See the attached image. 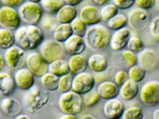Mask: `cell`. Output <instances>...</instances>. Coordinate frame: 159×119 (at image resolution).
Returning a JSON list of instances; mask_svg holds the SVG:
<instances>
[{
  "mask_svg": "<svg viewBox=\"0 0 159 119\" xmlns=\"http://www.w3.org/2000/svg\"><path fill=\"white\" fill-rule=\"evenodd\" d=\"M83 103L87 107H92L94 106L98 103V102L100 100L98 92L97 90H94L93 89L90 91L86 92L85 94L83 95L82 97Z\"/></svg>",
  "mask_w": 159,
  "mask_h": 119,
  "instance_id": "obj_38",
  "label": "cell"
},
{
  "mask_svg": "<svg viewBox=\"0 0 159 119\" xmlns=\"http://www.w3.org/2000/svg\"><path fill=\"white\" fill-rule=\"evenodd\" d=\"M144 117L143 111L139 106H132L124 109L122 119H142Z\"/></svg>",
  "mask_w": 159,
  "mask_h": 119,
  "instance_id": "obj_37",
  "label": "cell"
},
{
  "mask_svg": "<svg viewBox=\"0 0 159 119\" xmlns=\"http://www.w3.org/2000/svg\"><path fill=\"white\" fill-rule=\"evenodd\" d=\"M87 67H89L93 72L101 73L107 70L108 62L107 58L102 54H93L87 59Z\"/></svg>",
  "mask_w": 159,
  "mask_h": 119,
  "instance_id": "obj_25",
  "label": "cell"
},
{
  "mask_svg": "<svg viewBox=\"0 0 159 119\" xmlns=\"http://www.w3.org/2000/svg\"><path fill=\"white\" fill-rule=\"evenodd\" d=\"M64 4V0H41L39 2L43 11L51 14H55Z\"/></svg>",
  "mask_w": 159,
  "mask_h": 119,
  "instance_id": "obj_28",
  "label": "cell"
},
{
  "mask_svg": "<svg viewBox=\"0 0 159 119\" xmlns=\"http://www.w3.org/2000/svg\"><path fill=\"white\" fill-rule=\"evenodd\" d=\"M49 100L47 90H42L39 86L34 85L26 91L22 98L25 106L32 113L44 108L48 103Z\"/></svg>",
  "mask_w": 159,
  "mask_h": 119,
  "instance_id": "obj_3",
  "label": "cell"
},
{
  "mask_svg": "<svg viewBox=\"0 0 159 119\" xmlns=\"http://www.w3.org/2000/svg\"><path fill=\"white\" fill-rule=\"evenodd\" d=\"M132 35L130 29L125 27L114 31L110 37L109 46L113 51H122L126 47L129 37Z\"/></svg>",
  "mask_w": 159,
  "mask_h": 119,
  "instance_id": "obj_14",
  "label": "cell"
},
{
  "mask_svg": "<svg viewBox=\"0 0 159 119\" xmlns=\"http://www.w3.org/2000/svg\"><path fill=\"white\" fill-rule=\"evenodd\" d=\"M149 31L152 38L156 42L159 40V15H156L149 24Z\"/></svg>",
  "mask_w": 159,
  "mask_h": 119,
  "instance_id": "obj_41",
  "label": "cell"
},
{
  "mask_svg": "<svg viewBox=\"0 0 159 119\" xmlns=\"http://www.w3.org/2000/svg\"><path fill=\"white\" fill-rule=\"evenodd\" d=\"M6 64L12 69H20L25 64V50L19 46H12L6 49L4 55Z\"/></svg>",
  "mask_w": 159,
  "mask_h": 119,
  "instance_id": "obj_12",
  "label": "cell"
},
{
  "mask_svg": "<svg viewBox=\"0 0 159 119\" xmlns=\"http://www.w3.org/2000/svg\"><path fill=\"white\" fill-rule=\"evenodd\" d=\"M16 43L14 33L9 30L0 28V49H7Z\"/></svg>",
  "mask_w": 159,
  "mask_h": 119,
  "instance_id": "obj_29",
  "label": "cell"
},
{
  "mask_svg": "<svg viewBox=\"0 0 159 119\" xmlns=\"http://www.w3.org/2000/svg\"><path fill=\"white\" fill-rule=\"evenodd\" d=\"M107 22V26L109 29L115 31L122 27H125L128 24V20L125 14H122V13H118Z\"/></svg>",
  "mask_w": 159,
  "mask_h": 119,
  "instance_id": "obj_31",
  "label": "cell"
},
{
  "mask_svg": "<svg viewBox=\"0 0 159 119\" xmlns=\"http://www.w3.org/2000/svg\"><path fill=\"white\" fill-rule=\"evenodd\" d=\"M3 6V4H2V0H0V9H1L2 7Z\"/></svg>",
  "mask_w": 159,
  "mask_h": 119,
  "instance_id": "obj_54",
  "label": "cell"
},
{
  "mask_svg": "<svg viewBox=\"0 0 159 119\" xmlns=\"http://www.w3.org/2000/svg\"><path fill=\"white\" fill-rule=\"evenodd\" d=\"M39 50L40 54L48 64L57 59H61L65 54L62 43L54 39H46L43 41L39 46Z\"/></svg>",
  "mask_w": 159,
  "mask_h": 119,
  "instance_id": "obj_6",
  "label": "cell"
},
{
  "mask_svg": "<svg viewBox=\"0 0 159 119\" xmlns=\"http://www.w3.org/2000/svg\"><path fill=\"white\" fill-rule=\"evenodd\" d=\"M0 108L4 114L10 117H16L21 112V104L16 99L6 97L2 100Z\"/></svg>",
  "mask_w": 159,
  "mask_h": 119,
  "instance_id": "obj_21",
  "label": "cell"
},
{
  "mask_svg": "<svg viewBox=\"0 0 159 119\" xmlns=\"http://www.w3.org/2000/svg\"><path fill=\"white\" fill-rule=\"evenodd\" d=\"M16 83L14 77L8 72H0V95L9 96L14 92Z\"/></svg>",
  "mask_w": 159,
  "mask_h": 119,
  "instance_id": "obj_23",
  "label": "cell"
},
{
  "mask_svg": "<svg viewBox=\"0 0 159 119\" xmlns=\"http://www.w3.org/2000/svg\"><path fill=\"white\" fill-rule=\"evenodd\" d=\"M64 50L70 55L82 54L86 49V44L84 37L73 34L64 43Z\"/></svg>",
  "mask_w": 159,
  "mask_h": 119,
  "instance_id": "obj_17",
  "label": "cell"
},
{
  "mask_svg": "<svg viewBox=\"0 0 159 119\" xmlns=\"http://www.w3.org/2000/svg\"><path fill=\"white\" fill-rule=\"evenodd\" d=\"M83 1H84V0H64L65 4L74 6V7H75L76 6H78V5L80 4Z\"/></svg>",
  "mask_w": 159,
  "mask_h": 119,
  "instance_id": "obj_46",
  "label": "cell"
},
{
  "mask_svg": "<svg viewBox=\"0 0 159 119\" xmlns=\"http://www.w3.org/2000/svg\"><path fill=\"white\" fill-rule=\"evenodd\" d=\"M70 24L71 29H72L73 34L82 37H84L87 29V25H86L84 21H82V20L80 18H75L70 23Z\"/></svg>",
  "mask_w": 159,
  "mask_h": 119,
  "instance_id": "obj_36",
  "label": "cell"
},
{
  "mask_svg": "<svg viewBox=\"0 0 159 119\" xmlns=\"http://www.w3.org/2000/svg\"><path fill=\"white\" fill-rule=\"evenodd\" d=\"M124 105L116 98L107 100L103 105L102 112L107 119H120L123 113Z\"/></svg>",
  "mask_w": 159,
  "mask_h": 119,
  "instance_id": "obj_16",
  "label": "cell"
},
{
  "mask_svg": "<svg viewBox=\"0 0 159 119\" xmlns=\"http://www.w3.org/2000/svg\"><path fill=\"white\" fill-rule=\"evenodd\" d=\"M139 91L138 83L128 79L119 88V95L125 101L134 100L137 96Z\"/></svg>",
  "mask_w": 159,
  "mask_h": 119,
  "instance_id": "obj_22",
  "label": "cell"
},
{
  "mask_svg": "<svg viewBox=\"0 0 159 119\" xmlns=\"http://www.w3.org/2000/svg\"><path fill=\"white\" fill-rule=\"evenodd\" d=\"M149 14L146 10L135 8L128 14V23L131 28L137 31L145 30L149 24Z\"/></svg>",
  "mask_w": 159,
  "mask_h": 119,
  "instance_id": "obj_13",
  "label": "cell"
},
{
  "mask_svg": "<svg viewBox=\"0 0 159 119\" xmlns=\"http://www.w3.org/2000/svg\"><path fill=\"white\" fill-rule=\"evenodd\" d=\"M14 119H32L31 116L28 115H25V114H19L17 116L15 117Z\"/></svg>",
  "mask_w": 159,
  "mask_h": 119,
  "instance_id": "obj_50",
  "label": "cell"
},
{
  "mask_svg": "<svg viewBox=\"0 0 159 119\" xmlns=\"http://www.w3.org/2000/svg\"><path fill=\"white\" fill-rule=\"evenodd\" d=\"M80 119H97L93 115H90V114H87V115H83Z\"/></svg>",
  "mask_w": 159,
  "mask_h": 119,
  "instance_id": "obj_51",
  "label": "cell"
},
{
  "mask_svg": "<svg viewBox=\"0 0 159 119\" xmlns=\"http://www.w3.org/2000/svg\"><path fill=\"white\" fill-rule=\"evenodd\" d=\"M19 13L14 8L4 6L0 9V27L9 31H16L21 25Z\"/></svg>",
  "mask_w": 159,
  "mask_h": 119,
  "instance_id": "obj_10",
  "label": "cell"
},
{
  "mask_svg": "<svg viewBox=\"0 0 159 119\" xmlns=\"http://www.w3.org/2000/svg\"><path fill=\"white\" fill-rule=\"evenodd\" d=\"M19 15L21 21L27 25H37L43 14V10L39 3L24 2L19 6Z\"/></svg>",
  "mask_w": 159,
  "mask_h": 119,
  "instance_id": "obj_5",
  "label": "cell"
},
{
  "mask_svg": "<svg viewBox=\"0 0 159 119\" xmlns=\"http://www.w3.org/2000/svg\"><path fill=\"white\" fill-rule=\"evenodd\" d=\"M93 2L98 6H102L107 4L109 0H92Z\"/></svg>",
  "mask_w": 159,
  "mask_h": 119,
  "instance_id": "obj_47",
  "label": "cell"
},
{
  "mask_svg": "<svg viewBox=\"0 0 159 119\" xmlns=\"http://www.w3.org/2000/svg\"><path fill=\"white\" fill-rule=\"evenodd\" d=\"M97 91L100 98L108 100L118 96L119 88L114 82L102 81L99 84Z\"/></svg>",
  "mask_w": 159,
  "mask_h": 119,
  "instance_id": "obj_19",
  "label": "cell"
},
{
  "mask_svg": "<svg viewBox=\"0 0 159 119\" xmlns=\"http://www.w3.org/2000/svg\"><path fill=\"white\" fill-rule=\"evenodd\" d=\"M25 64L34 77H41L48 72V63L37 52H30L26 56Z\"/></svg>",
  "mask_w": 159,
  "mask_h": 119,
  "instance_id": "obj_8",
  "label": "cell"
},
{
  "mask_svg": "<svg viewBox=\"0 0 159 119\" xmlns=\"http://www.w3.org/2000/svg\"><path fill=\"white\" fill-rule=\"evenodd\" d=\"M16 86L21 90L27 91L34 85V76L28 68H21L18 69L14 76Z\"/></svg>",
  "mask_w": 159,
  "mask_h": 119,
  "instance_id": "obj_15",
  "label": "cell"
},
{
  "mask_svg": "<svg viewBox=\"0 0 159 119\" xmlns=\"http://www.w3.org/2000/svg\"><path fill=\"white\" fill-rule=\"evenodd\" d=\"M2 4L5 6H10V7H17V6H20L25 0H2Z\"/></svg>",
  "mask_w": 159,
  "mask_h": 119,
  "instance_id": "obj_45",
  "label": "cell"
},
{
  "mask_svg": "<svg viewBox=\"0 0 159 119\" xmlns=\"http://www.w3.org/2000/svg\"><path fill=\"white\" fill-rule=\"evenodd\" d=\"M73 35V31L70 24H59L53 31V38L57 42L64 43Z\"/></svg>",
  "mask_w": 159,
  "mask_h": 119,
  "instance_id": "obj_26",
  "label": "cell"
},
{
  "mask_svg": "<svg viewBox=\"0 0 159 119\" xmlns=\"http://www.w3.org/2000/svg\"><path fill=\"white\" fill-rule=\"evenodd\" d=\"M39 24V27L41 30L46 31H54V30L57 26V21H56L55 17H53L52 14L43 13Z\"/></svg>",
  "mask_w": 159,
  "mask_h": 119,
  "instance_id": "obj_32",
  "label": "cell"
},
{
  "mask_svg": "<svg viewBox=\"0 0 159 119\" xmlns=\"http://www.w3.org/2000/svg\"><path fill=\"white\" fill-rule=\"evenodd\" d=\"M59 77L48 72L41 77V83L43 87L48 91H55L58 88Z\"/></svg>",
  "mask_w": 159,
  "mask_h": 119,
  "instance_id": "obj_30",
  "label": "cell"
},
{
  "mask_svg": "<svg viewBox=\"0 0 159 119\" xmlns=\"http://www.w3.org/2000/svg\"><path fill=\"white\" fill-rule=\"evenodd\" d=\"M6 66V61H5V58L2 54H0V72Z\"/></svg>",
  "mask_w": 159,
  "mask_h": 119,
  "instance_id": "obj_49",
  "label": "cell"
},
{
  "mask_svg": "<svg viewBox=\"0 0 159 119\" xmlns=\"http://www.w3.org/2000/svg\"><path fill=\"white\" fill-rule=\"evenodd\" d=\"M48 72L54 74L57 77H61L65 74H67L70 72L68 63L67 61L64 59H57L54 61L48 64Z\"/></svg>",
  "mask_w": 159,
  "mask_h": 119,
  "instance_id": "obj_27",
  "label": "cell"
},
{
  "mask_svg": "<svg viewBox=\"0 0 159 119\" xmlns=\"http://www.w3.org/2000/svg\"><path fill=\"white\" fill-rule=\"evenodd\" d=\"M70 72L77 74L85 72L87 68V59L82 54L71 55L68 60Z\"/></svg>",
  "mask_w": 159,
  "mask_h": 119,
  "instance_id": "obj_24",
  "label": "cell"
},
{
  "mask_svg": "<svg viewBox=\"0 0 159 119\" xmlns=\"http://www.w3.org/2000/svg\"><path fill=\"white\" fill-rule=\"evenodd\" d=\"M58 119H78L76 115H69V114H64L61 115Z\"/></svg>",
  "mask_w": 159,
  "mask_h": 119,
  "instance_id": "obj_48",
  "label": "cell"
},
{
  "mask_svg": "<svg viewBox=\"0 0 159 119\" xmlns=\"http://www.w3.org/2000/svg\"><path fill=\"white\" fill-rule=\"evenodd\" d=\"M27 2H34V3H39L41 0H26Z\"/></svg>",
  "mask_w": 159,
  "mask_h": 119,
  "instance_id": "obj_53",
  "label": "cell"
},
{
  "mask_svg": "<svg viewBox=\"0 0 159 119\" xmlns=\"http://www.w3.org/2000/svg\"><path fill=\"white\" fill-rule=\"evenodd\" d=\"M140 100L147 106H155L159 102V82L149 80L142 87L140 90Z\"/></svg>",
  "mask_w": 159,
  "mask_h": 119,
  "instance_id": "obj_7",
  "label": "cell"
},
{
  "mask_svg": "<svg viewBox=\"0 0 159 119\" xmlns=\"http://www.w3.org/2000/svg\"><path fill=\"white\" fill-rule=\"evenodd\" d=\"M110 33L105 26L95 24L87 27L84 39L86 46L93 51L106 49L109 45Z\"/></svg>",
  "mask_w": 159,
  "mask_h": 119,
  "instance_id": "obj_2",
  "label": "cell"
},
{
  "mask_svg": "<svg viewBox=\"0 0 159 119\" xmlns=\"http://www.w3.org/2000/svg\"><path fill=\"white\" fill-rule=\"evenodd\" d=\"M127 73H128L129 79L135 83H139L144 80L146 72L139 64H135L130 67Z\"/></svg>",
  "mask_w": 159,
  "mask_h": 119,
  "instance_id": "obj_35",
  "label": "cell"
},
{
  "mask_svg": "<svg viewBox=\"0 0 159 119\" xmlns=\"http://www.w3.org/2000/svg\"><path fill=\"white\" fill-rule=\"evenodd\" d=\"M114 5L119 9H129L135 4V0H113Z\"/></svg>",
  "mask_w": 159,
  "mask_h": 119,
  "instance_id": "obj_43",
  "label": "cell"
},
{
  "mask_svg": "<svg viewBox=\"0 0 159 119\" xmlns=\"http://www.w3.org/2000/svg\"><path fill=\"white\" fill-rule=\"evenodd\" d=\"M121 55L127 65H129V67H132L137 64V55L134 52H131L128 49L122 50Z\"/></svg>",
  "mask_w": 159,
  "mask_h": 119,
  "instance_id": "obj_40",
  "label": "cell"
},
{
  "mask_svg": "<svg viewBox=\"0 0 159 119\" xmlns=\"http://www.w3.org/2000/svg\"><path fill=\"white\" fill-rule=\"evenodd\" d=\"M119 13V9L114 4H106L99 9L100 18L103 21H108Z\"/></svg>",
  "mask_w": 159,
  "mask_h": 119,
  "instance_id": "obj_34",
  "label": "cell"
},
{
  "mask_svg": "<svg viewBox=\"0 0 159 119\" xmlns=\"http://www.w3.org/2000/svg\"><path fill=\"white\" fill-rule=\"evenodd\" d=\"M129 79L128 73L124 70H120L117 72L115 74L114 77V83L116 84L118 87H121L127 80Z\"/></svg>",
  "mask_w": 159,
  "mask_h": 119,
  "instance_id": "obj_42",
  "label": "cell"
},
{
  "mask_svg": "<svg viewBox=\"0 0 159 119\" xmlns=\"http://www.w3.org/2000/svg\"><path fill=\"white\" fill-rule=\"evenodd\" d=\"M56 21L59 24H70L77 17V11L74 6L64 4L55 13Z\"/></svg>",
  "mask_w": 159,
  "mask_h": 119,
  "instance_id": "obj_20",
  "label": "cell"
},
{
  "mask_svg": "<svg viewBox=\"0 0 159 119\" xmlns=\"http://www.w3.org/2000/svg\"><path fill=\"white\" fill-rule=\"evenodd\" d=\"M95 83L93 75L88 72H81L73 77L71 90L79 95H84L94 88Z\"/></svg>",
  "mask_w": 159,
  "mask_h": 119,
  "instance_id": "obj_9",
  "label": "cell"
},
{
  "mask_svg": "<svg viewBox=\"0 0 159 119\" xmlns=\"http://www.w3.org/2000/svg\"><path fill=\"white\" fill-rule=\"evenodd\" d=\"M60 109L64 114L78 115L83 109V100L81 95L72 90L61 93L58 100Z\"/></svg>",
  "mask_w": 159,
  "mask_h": 119,
  "instance_id": "obj_4",
  "label": "cell"
},
{
  "mask_svg": "<svg viewBox=\"0 0 159 119\" xmlns=\"http://www.w3.org/2000/svg\"><path fill=\"white\" fill-rule=\"evenodd\" d=\"M72 80L73 76L70 73L60 77L58 80V88H57V90L61 93L70 91L71 87H72Z\"/></svg>",
  "mask_w": 159,
  "mask_h": 119,
  "instance_id": "obj_39",
  "label": "cell"
},
{
  "mask_svg": "<svg viewBox=\"0 0 159 119\" xmlns=\"http://www.w3.org/2000/svg\"><path fill=\"white\" fill-rule=\"evenodd\" d=\"M152 119H159V109H155L153 112V115H152Z\"/></svg>",
  "mask_w": 159,
  "mask_h": 119,
  "instance_id": "obj_52",
  "label": "cell"
},
{
  "mask_svg": "<svg viewBox=\"0 0 159 119\" xmlns=\"http://www.w3.org/2000/svg\"><path fill=\"white\" fill-rule=\"evenodd\" d=\"M126 47L128 48V50L135 54H138L145 49V44H144L143 40L138 36L131 35L127 43Z\"/></svg>",
  "mask_w": 159,
  "mask_h": 119,
  "instance_id": "obj_33",
  "label": "cell"
},
{
  "mask_svg": "<svg viewBox=\"0 0 159 119\" xmlns=\"http://www.w3.org/2000/svg\"><path fill=\"white\" fill-rule=\"evenodd\" d=\"M14 35L16 43L24 50H34L44 40L43 31L38 25L20 26Z\"/></svg>",
  "mask_w": 159,
  "mask_h": 119,
  "instance_id": "obj_1",
  "label": "cell"
},
{
  "mask_svg": "<svg viewBox=\"0 0 159 119\" xmlns=\"http://www.w3.org/2000/svg\"><path fill=\"white\" fill-rule=\"evenodd\" d=\"M80 18L84 21L86 25H95L100 22L99 9L96 6L87 5L80 11Z\"/></svg>",
  "mask_w": 159,
  "mask_h": 119,
  "instance_id": "obj_18",
  "label": "cell"
},
{
  "mask_svg": "<svg viewBox=\"0 0 159 119\" xmlns=\"http://www.w3.org/2000/svg\"><path fill=\"white\" fill-rule=\"evenodd\" d=\"M135 2L140 9L148 10L155 6L156 0H135Z\"/></svg>",
  "mask_w": 159,
  "mask_h": 119,
  "instance_id": "obj_44",
  "label": "cell"
},
{
  "mask_svg": "<svg viewBox=\"0 0 159 119\" xmlns=\"http://www.w3.org/2000/svg\"><path fill=\"white\" fill-rule=\"evenodd\" d=\"M137 63L147 72L156 70L159 65L158 55L155 49L145 48L137 55Z\"/></svg>",
  "mask_w": 159,
  "mask_h": 119,
  "instance_id": "obj_11",
  "label": "cell"
}]
</instances>
